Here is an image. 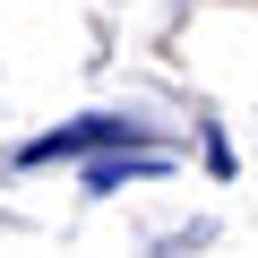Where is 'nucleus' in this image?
I'll return each mask as SVG.
<instances>
[{"mask_svg": "<svg viewBox=\"0 0 258 258\" xmlns=\"http://www.w3.org/2000/svg\"><path fill=\"white\" fill-rule=\"evenodd\" d=\"M112 138H129V120L95 112V120H69V129H52V138H26V155H18V164H52V155H78V147H112Z\"/></svg>", "mask_w": 258, "mask_h": 258, "instance_id": "f257e3e1", "label": "nucleus"}, {"mask_svg": "<svg viewBox=\"0 0 258 258\" xmlns=\"http://www.w3.org/2000/svg\"><path fill=\"white\" fill-rule=\"evenodd\" d=\"M138 172H164V155H103V164H86V189H120Z\"/></svg>", "mask_w": 258, "mask_h": 258, "instance_id": "f03ea898", "label": "nucleus"}]
</instances>
